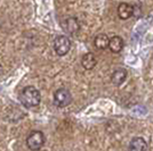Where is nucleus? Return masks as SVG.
Listing matches in <instances>:
<instances>
[{
	"label": "nucleus",
	"instance_id": "f257e3e1",
	"mask_svg": "<svg viewBox=\"0 0 153 151\" xmlns=\"http://www.w3.org/2000/svg\"><path fill=\"white\" fill-rule=\"evenodd\" d=\"M19 100L26 108L38 107L41 101V93L34 86H25L19 93Z\"/></svg>",
	"mask_w": 153,
	"mask_h": 151
},
{
	"label": "nucleus",
	"instance_id": "f03ea898",
	"mask_svg": "<svg viewBox=\"0 0 153 151\" xmlns=\"http://www.w3.org/2000/svg\"><path fill=\"white\" fill-rule=\"evenodd\" d=\"M46 142L45 134L41 132V131H32L27 138H26V147L30 149V150H39L41 149Z\"/></svg>",
	"mask_w": 153,
	"mask_h": 151
},
{
	"label": "nucleus",
	"instance_id": "7ed1b4c3",
	"mask_svg": "<svg viewBox=\"0 0 153 151\" xmlns=\"http://www.w3.org/2000/svg\"><path fill=\"white\" fill-rule=\"evenodd\" d=\"M72 102V95L65 88H59L54 92V105L58 108L68 107Z\"/></svg>",
	"mask_w": 153,
	"mask_h": 151
},
{
	"label": "nucleus",
	"instance_id": "20e7f679",
	"mask_svg": "<svg viewBox=\"0 0 153 151\" xmlns=\"http://www.w3.org/2000/svg\"><path fill=\"white\" fill-rule=\"evenodd\" d=\"M71 49L70 39L65 35H58L54 40V50L58 56H65Z\"/></svg>",
	"mask_w": 153,
	"mask_h": 151
},
{
	"label": "nucleus",
	"instance_id": "39448f33",
	"mask_svg": "<svg viewBox=\"0 0 153 151\" xmlns=\"http://www.w3.org/2000/svg\"><path fill=\"white\" fill-rule=\"evenodd\" d=\"M63 29L65 30V32H68L71 35H74L78 32L80 31V24H79V21L71 16V17H68L63 22Z\"/></svg>",
	"mask_w": 153,
	"mask_h": 151
},
{
	"label": "nucleus",
	"instance_id": "423d86ee",
	"mask_svg": "<svg viewBox=\"0 0 153 151\" xmlns=\"http://www.w3.org/2000/svg\"><path fill=\"white\" fill-rule=\"evenodd\" d=\"M123 45H125V42H123V39L119 35H114L108 40V49L112 51L113 54H119L120 51L123 49Z\"/></svg>",
	"mask_w": 153,
	"mask_h": 151
},
{
	"label": "nucleus",
	"instance_id": "0eeeda50",
	"mask_svg": "<svg viewBox=\"0 0 153 151\" xmlns=\"http://www.w3.org/2000/svg\"><path fill=\"white\" fill-rule=\"evenodd\" d=\"M118 16L120 19H129L133 16V6L127 2H122L118 6Z\"/></svg>",
	"mask_w": 153,
	"mask_h": 151
},
{
	"label": "nucleus",
	"instance_id": "6e6552de",
	"mask_svg": "<svg viewBox=\"0 0 153 151\" xmlns=\"http://www.w3.org/2000/svg\"><path fill=\"white\" fill-rule=\"evenodd\" d=\"M96 64H97V59H96L95 55L91 54V52L85 54L82 58H81V65H82L83 68L87 69V70H90V69L94 68L96 66Z\"/></svg>",
	"mask_w": 153,
	"mask_h": 151
},
{
	"label": "nucleus",
	"instance_id": "1a4fd4ad",
	"mask_svg": "<svg viewBox=\"0 0 153 151\" xmlns=\"http://www.w3.org/2000/svg\"><path fill=\"white\" fill-rule=\"evenodd\" d=\"M126 78H127V70L125 68H118L115 69L111 76V82L114 85H121L126 81Z\"/></svg>",
	"mask_w": 153,
	"mask_h": 151
},
{
	"label": "nucleus",
	"instance_id": "9d476101",
	"mask_svg": "<svg viewBox=\"0 0 153 151\" xmlns=\"http://www.w3.org/2000/svg\"><path fill=\"white\" fill-rule=\"evenodd\" d=\"M129 150H134V151H142V150H146L147 149V143L146 141L140 136L134 138L130 143H129Z\"/></svg>",
	"mask_w": 153,
	"mask_h": 151
},
{
	"label": "nucleus",
	"instance_id": "9b49d317",
	"mask_svg": "<svg viewBox=\"0 0 153 151\" xmlns=\"http://www.w3.org/2000/svg\"><path fill=\"white\" fill-rule=\"evenodd\" d=\"M108 40H110V38H108L106 34L101 33V34H98L95 38L94 44H95V47L97 49H100V50H105L108 47Z\"/></svg>",
	"mask_w": 153,
	"mask_h": 151
},
{
	"label": "nucleus",
	"instance_id": "f8f14e48",
	"mask_svg": "<svg viewBox=\"0 0 153 151\" xmlns=\"http://www.w3.org/2000/svg\"><path fill=\"white\" fill-rule=\"evenodd\" d=\"M2 73H4V70H2V66L0 65V77H1V75H2Z\"/></svg>",
	"mask_w": 153,
	"mask_h": 151
}]
</instances>
